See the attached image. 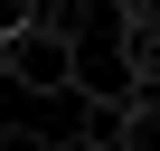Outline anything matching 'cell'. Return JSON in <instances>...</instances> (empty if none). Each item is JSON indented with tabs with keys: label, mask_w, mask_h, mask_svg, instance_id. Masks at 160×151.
<instances>
[{
	"label": "cell",
	"mask_w": 160,
	"mask_h": 151,
	"mask_svg": "<svg viewBox=\"0 0 160 151\" xmlns=\"http://www.w3.org/2000/svg\"><path fill=\"white\" fill-rule=\"evenodd\" d=\"M0 66H10V85H19L28 104H47L57 85H75V38H66L57 19H28L19 38H0Z\"/></svg>",
	"instance_id": "1"
},
{
	"label": "cell",
	"mask_w": 160,
	"mask_h": 151,
	"mask_svg": "<svg viewBox=\"0 0 160 151\" xmlns=\"http://www.w3.org/2000/svg\"><path fill=\"white\" fill-rule=\"evenodd\" d=\"M104 142L113 151H160V95H113L104 104Z\"/></svg>",
	"instance_id": "2"
},
{
	"label": "cell",
	"mask_w": 160,
	"mask_h": 151,
	"mask_svg": "<svg viewBox=\"0 0 160 151\" xmlns=\"http://www.w3.org/2000/svg\"><path fill=\"white\" fill-rule=\"evenodd\" d=\"M0 151H47V132H38V113H28V123H10V113H0Z\"/></svg>",
	"instance_id": "3"
},
{
	"label": "cell",
	"mask_w": 160,
	"mask_h": 151,
	"mask_svg": "<svg viewBox=\"0 0 160 151\" xmlns=\"http://www.w3.org/2000/svg\"><path fill=\"white\" fill-rule=\"evenodd\" d=\"M28 19H47V0H0V38H19Z\"/></svg>",
	"instance_id": "4"
},
{
	"label": "cell",
	"mask_w": 160,
	"mask_h": 151,
	"mask_svg": "<svg viewBox=\"0 0 160 151\" xmlns=\"http://www.w3.org/2000/svg\"><path fill=\"white\" fill-rule=\"evenodd\" d=\"M47 151H113L104 132H85V123H75V132H47Z\"/></svg>",
	"instance_id": "5"
}]
</instances>
